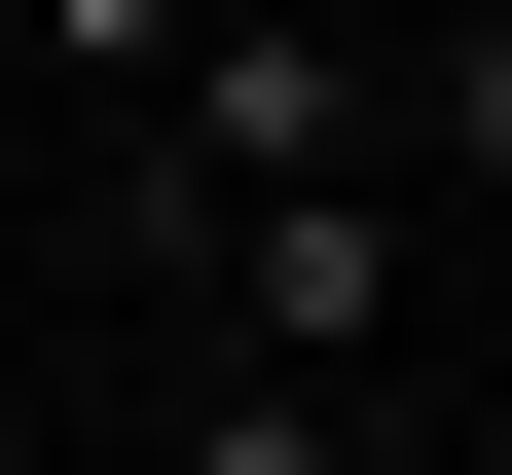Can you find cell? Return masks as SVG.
<instances>
[{"instance_id":"obj_1","label":"cell","mask_w":512,"mask_h":475,"mask_svg":"<svg viewBox=\"0 0 512 475\" xmlns=\"http://www.w3.org/2000/svg\"><path fill=\"white\" fill-rule=\"evenodd\" d=\"M110 147H147V220H256V183H403V37H366V0H220V37L110 110Z\"/></svg>"},{"instance_id":"obj_2","label":"cell","mask_w":512,"mask_h":475,"mask_svg":"<svg viewBox=\"0 0 512 475\" xmlns=\"http://www.w3.org/2000/svg\"><path fill=\"white\" fill-rule=\"evenodd\" d=\"M403 329V183H256L220 220V366H366Z\"/></svg>"},{"instance_id":"obj_3","label":"cell","mask_w":512,"mask_h":475,"mask_svg":"<svg viewBox=\"0 0 512 475\" xmlns=\"http://www.w3.org/2000/svg\"><path fill=\"white\" fill-rule=\"evenodd\" d=\"M147 475H366V402H330V366H183V439H147Z\"/></svg>"},{"instance_id":"obj_4","label":"cell","mask_w":512,"mask_h":475,"mask_svg":"<svg viewBox=\"0 0 512 475\" xmlns=\"http://www.w3.org/2000/svg\"><path fill=\"white\" fill-rule=\"evenodd\" d=\"M403 183H512V37H476V0L403 37Z\"/></svg>"},{"instance_id":"obj_5","label":"cell","mask_w":512,"mask_h":475,"mask_svg":"<svg viewBox=\"0 0 512 475\" xmlns=\"http://www.w3.org/2000/svg\"><path fill=\"white\" fill-rule=\"evenodd\" d=\"M0 37H37V74H74V110H147L183 37H220V0H0Z\"/></svg>"},{"instance_id":"obj_6","label":"cell","mask_w":512,"mask_h":475,"mask_svg":"<svg viewBox=\"0 0 512 475\" xmlns=\"http://www.w3.org/2000/svg\"><path fill=\"white\" fill-rule=\"evenodd\" d=\"M366 475H512V439H366Z\"/></svg>"},{"instance_id":"obj_7","label":"cell","mask_w":512,"mask_h":475,"mask_svg":"<svg viewBox=\"0 0 512 475\" xmlns=\"http://www.w3.org/2000/svg\"><path fill=\"white\" fill-rule=\"evenodd\" d=\"M476 37H512V0H476Z\"/></svg>"}]
</instances>
